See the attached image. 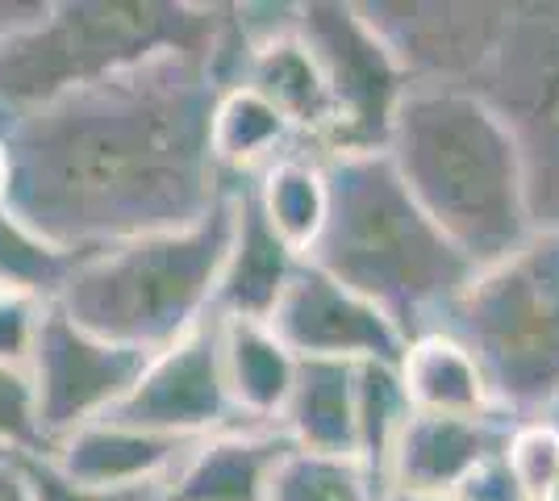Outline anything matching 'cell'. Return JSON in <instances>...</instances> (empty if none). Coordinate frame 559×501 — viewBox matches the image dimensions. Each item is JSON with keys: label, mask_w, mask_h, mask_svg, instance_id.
<instances>
[{"label": "cell", "mask_w": 559, "mask_h": 501, "mask_svg": "<svg viewBox=\"0 0 559 501\" xmlns=\"http://www.w3.org/2000/svg\"><path fill=\"white\" fill-rule=\"evenodd\" d=\"M267 501H380L350 455L288 452L280 460Z\"/></svg>", "instance_id": "obj_24"}, {"label": "cell", "mask_w": 559, "mask_h": 501, "mask_svg": "<svg viewBox=\"0 0 559 501\" xmlns=\"http://www.w3.org/2000/svg\"><path fill=\"white\" fill-rule=\"evenodd\" d=\"M501 460L522 501H559V430L547 418L513 422Z\"/></svg>", "instance_id": "obj_25"}, {"label": "cell", "mask_w": 559, "mask_h": 501, "mask_svg": "<svg viewBox=\"0 0 559 501\" xmlns=\"http://www.w3.org/2000/svg\"><path fill=\"white\" fill-rule=\"evenodd\" d=\"M405 418L409 402L393 363H355V464L372 480L376 493H384L389 455Z\"/></svg>", "instance_id": "obj_23"}, {"label": "cell", "mask_w": 559, "mask_h": 501, "mask_svg": "<svg viewBox=\"0 0 559 501\" xmlns=\"http://www.w3.org/2000/svg\"><path fill=\"white\" fill-rule=\"evenodd\" d=\"M364 22L393 50L409 88H476L510 0H364Z\"/></svg>", "instance_id": "obj_9"}, {"label": "cell", "mask_w": 559, "mask_h": 501, "mask_svg": "<svg viewBox=\"0 0 559 501\" xmlns=\"http://www.w3.org/2000/svg\"><path fill=\"white\" fill-rule=\"evenodd\" d=\"M47 306L50 301L25 293V288L0 285V363H13V368L29 363V351H34V338H38Z\"/></svg>", "instance_id": "obj_28"}, {"label": "cell", "mask_w": 559, "mask_h": 501, "mask_svg": "<svg viewBox=\"0 0 559 501\" xmlns=\"http://www.w3.org/2000/svg\"><path fill=\"white\" fill-rule=\"evenodd\" d=\"M293 452L280 427H226L192 443L159 501H267L280 460Z\"/></svg>", "instance_id": "obj_14"}, {"label": "cell", "mask_w": 559, "mask_h": 501, "mask_svg": "<svg viewBox=\"0 0 559 501\" xmlns=\"http://www.w3.org/2000/svg\"><path fill=\"white\" fill-rule=\"evenodd\" d=\"M0 452H50L47 439H43V427H38V406H34L29 372L13 368V363H0Z\"/></svg>", "instance_id": "obj_27"}, {"label": "cell", "mask_w": 559, "mask_h": 501, "mask_svg": "<svg viewBox=\"0 0 559 501\" xmlns=\"http://www.w3.org/2000/svg\"><path fill=\"white\" fill-rule=\"evenodd\" d=\"M384 155L421 214L472 267L506 260L535 235L518 151L476 93L409 88Z\"/></svg>", "instance_id": "obj_3"}, {"label": "cell", "mask_w": 559, "mask_h": 501, "mask_svg": "<svg viewBox=\"0 0 559 501\" xmlns=\"http://www.w3.org/2000/svg\"><path fill=\"white\" fill-rule=\"evenodd\" d=\"M380 501H447V498H421V493H401V489H384Z\"/></svg>", "instance_id": "obj_33"}, {"label": "cell", "mask_w": 559, "mask_h": 501, "mask_svg": "<svg viewBox=\"0 0 559 501\" xmlns=\"http://www.w3.org/2000/svg\"><path fill=\"white\" fill-rule=\"evenodd\" d=\"M213 326H217V359L234 418L242 427H276L297 377V356L267 331V322L213 318Z\"/></svg>", "instance_id": "obj_17"}, {"label": "cell", "mask_w": 559, "mask_h": 501, "mask_svg": "<svg viewBox=\"0 0 559 501\" xmlns=\"http://www.w3.org/2000/svg\"><path fill=\"white\" fill-rule=\"evenodd\" d=\"M222 88L205 59L171 50L0 118L4 214L71 260L201 222L238 184L210 151Z\"/></svg>", "instance_id": "obj_1"}, {"label": "cell", "mask_w": 559, "mask_h": 501, "mask_svg": "<svg viewBox=\"0 0 559 501\" xmlns=\"http://www.w3.org/2000/svg\"><path fill=\"white\" fill-rule=\"evenodd\" d=\"M396 381L414 414L447 418H497L489 384L460 338L447 331L414 334L396 359ZM506 418V414H501Z\"/></svg>", "instance_id": "obj_18"}, {"label": "cell", "mask_w": 559, "mask_h": 501, "mask_svg": "<svg viewBox=\"0 0 559 501\" xmlns=\"http://www.w3.org/2000/svg\"><path fill=\"white\" fill-rule=\"evenodd\" d=\"M251 192H255L259 214L267 217V226L284 239V247L305 260L313 251L318 235H322V226H326V171H322V159L309 146H297L272 167H263L251 180Z\"/></svg>", "instance_id": "obj_22"}, {"label": "cell", "mask_w": 559, "mask_h": 501, "mask_svg": "<svg viewBox=\"0 0 559 501\" xmlns=\"http://www.w3.org/2000/svg\"><path fill=\"white\" fill-rule=\"evenodd\" d=\"M47 13V0H0V43L22 34Z\"/></svg>", "instance_id": "obj_30"}, {"label": "cell", "mask_w": 559, "mask_h": 501, "mask_svg": "<svg viewBox=\"0 0 559 501\" xmlns=\"http://www.w3.org/2000/svg\"><path fill=\"white\" fill-rule=\"evenodd\" d=\"M447 501H522V493H518L510 468H506V460L497 452V455H489L485 464H476V468L455 485V493Z\"/></svg>", "instance_id": "obj_29"}, {"label": "cell", "mask_w": 559, "mask_h": 501, "mask_svg": "<svg viewBox=\"0 0 559 501\" xmlns=\"http://www.w3.org/2000/svg\"><path fill=\"white\" fill-rule=\"evenodd\" d=\"M472 93L518 151L535 230L559 235V0H510L501 43Z\"/></svg>", "instance_id": "obj_7"}, {"label": "cell", "mask_w": 559, "mask_h": 501, "mask_svg": "<svg viewBox=\"0 0 559 501\" xmlns=\"http://www.w3.org/2000/svg\"><path fill=\"white\" fill-rule=\"evenodd\" d=\"M238 84H247L255 96H263L280 118L293 126V134L301 139V146H309V151L322 146L330 130V96L313 55L297 38V29L284 34V38H272V43H263L255 50H247Z\"/></svg>", "instance_id": "obj_20"}, {"label": "cell", "mask_w": 559, "mask_h": 501, "mask_svg": "<svg viewBox=\"0 0 559 501\" xmlns=\"http://www.w3.org/2000/svg\"><path fill=\"white\" fill-rule=\"evenodd\" d=\"M267 331L297 359H334V363H393L405 351L396 331L372 301L355 297L334 276L309 260L297 263L293 281L280 297Z\"/></svg>", "instance_id": "obj_12"}, {"label": "cell", "mask_w": 559, "mask_h": 501, "mask_svg": "<svg viewBox=\"0 0 559 501\" xmlns=\"http://www.w3.org/2000/svg\"><path fill=\"white\" fill-rule=\"evenodd\" d=\"M197 55L238 84L247 47L230 4L205 0H47L38 22L0 43V118L126 72L155 55Z\"/></svg>", "instance_id": "obj_4"}, {"label": "cell", "mask_w": 559, "mask_h": 501, "mask_svg": "<svg viewBox=\"0 0 559 501\" xmlns=\"http://www.w3.org/2000/svg\"><path fill=\"white\" fill-rule=\"evenodd\" d=\"M510 418H447V414H414L401 422V434L389 455L384 489L421 493V498H451L455 485L501 452Z\"/></svg>", "instance_id": "obj_13"}, {"label": "cell", "mask_w": 559, "mask_h": 501, "mask_svg": "<svg viewBox=\"0 0 559 501\" xmlns=\"http://www.w3.org/2000/svg\"><path fill=\"white\" fill-rule=\"evenodd\" d=\"M439 331L476 359L497 414L543 418L559 402V235L535 230L506 260L476 267Z\"/></svg>", "instance_id": "obj_6"}, {"label": "cell", "mask_w": 559, "mask_h": 501, "mask_svg": "<svg viewBox=\"0 0 559 501\" xmlns=\"http://www.w3.org/2000/svg\"><path fill=\"white\" fill-rule=\"evenodd\" d=\"M0 501H34L25 489L17 452H0Z\"/></svg>", "instance_id": "obj_31"}, {"label": "cell", "mask_w": 559, "mask_h": 501, "mask_svg": "<svg viewBox=\"0 0 559 501\" xmlns=\"http://www.w3.org/2000/svg\"><path fill=\"white\" fill-rule=\"evenodd\" d=\"M4 201H9V151L0 139V214H4Z\"/></svg>", "instance_id": "obj_32"}, {"label": "cell", "mask_w": 559, "mask_h": 501, "mask_svg": "<svg viewBox=\"0 0 559 501\" xmlns=\"http://www.w3.org/2000/svg\"><path fill=\"white\" fill-rule=\"evenodd\" d=\"M234 189L192 226L142 235L75 260L50 306L96 338L146 356L171 347L210 322L213 288L234 230Z\"/></svg>", "instance_id": "obj_5"}, {"label": "cell", "mask_w": 559, "mask_h": 501, "mask_svg": "<svg viewBox=\"0 0 559 501\" xmlns=\"http://www.w3.org/2000/svg\"><path fill=\"white\" fill-rule=\"evenodd\" d=\"M142 363L146 351L96 338L93 331L75 326L63 310L47 306L25 363L47 448L96 418H109L121 406V397L134 389Z\"/></svg>", "instance_id": "obj_10"}, {"label": "cell", "mask_w": 559, "mask_h": 501, "mask_svg": "<svg viewBox=\"0 0 559 501\" xmlns=\"http://www.w3.org/2000/svg\"><path fill=\"white\" fill-rule=\"evenodd\" d=\"M22 460L25 489L34 501H159L155 485H134V489H109V485H84L68 477L47 452L17 455Z\"/></svg>", "instance_id": "obj_26"}, {"label": "cell", "mask_w": 559, "mask_h": 501, "mask_svg": "<svg viewBox=\"0 0 559 501\" xmlns=\"http://www.w3.org/2000/svg\"><path fill=\"white\" fill-rule=\"evenodd\" d=\"M192 452V439H171L155 430L130 427L117 418H96L88 427L71 430L50 448V460L84 485H109V489H134V485H155L180 468V460Z\"/></svg>", "instance_id": "obj_16"}, {"label": "cell", "mask_w": 559, "mask_h": 501, "mask_svg": "<svg viewBox=\"0 0 559 501\" xmlns=\"http://www.w3.org/2000/svg\"><path fill=\"white\" fill-rule=\"evenodd\" d=\"M297 38L313 55L330 96V130L313 155L384 151L396 105L409 93L393 50L364 22L355 0L297 4Z\"/></svg>", "instance_id": "obj_8"}, {"label": "cell", "mask_w": 559, "mask_h": 501, "mask_svg": "<svg viewBox=\"0 0 559 501\" xmlns=\"http://www.w3.org/2000/svg\"><path fill=\"white\" fill-rule=\"evenodd\" d=\"M276 427L293 452L355 460V363L297 359V377Z\"/></svg>", "instance_id": "obj_19"}, {"label": "cell", "mask_w": 559, "mask_h": 501, "mask_svg": "<svg viewBox=\"0 0 559 501\" xmlns=\"http://www.w3.org/2000/svg\"><path fill=\"white\" fill-rule=\"evenodd\" d=\"M543 418H547V422H551V427L559 430V402H556V406H551V409H547V414H543Z\"/></svg>", "instance_id": "obj_34"}, {"label": "cell", "mask_w": 559, "mask_h": 501, "mask_svg": "<svg viewBox=\"0 0 559 501\" xmlns=\"http://www.w3.org/2000/svg\"><path fill=\"white\" fill-rule=\"evenodd\" d=\"M297 146L301 139L293 134V126L247 84H230L217 93L210 118V151L226 180H255L263 167H272Z\"/></svg>", "instance_id": "obj_21"}, {"label": "cell", "mask_w": 559, "mask_h": 501, "mask_svg": "<svg viewBox=\"0 0 559 501\" xmlns=\"http://www.w3.org/2000/svg\"><path fill=\"white\" fill-rule=\"evenodd\" d=\"M326 171V226L305 260L405 334L439 331L476 267L405 192L384 151L318 155Z\"/></svg>", "instance_id": "obj_2"}, {"label": "cell", "mask_w": 559, "mask_h": 501, "mask_svg": "<svg viewBox=\"0 0 559 501\" xmlns=\"http://www.w3.org/2000/svg\"><path fill=\"white\" fill-rule=\"evenodd\" d=\"M301 255H293L284 239L259 214L251 180L234 189V230L226 260L217 272L210 318H234V322H267L276 313L284 288L293 281Z\"/></svg>", "instance_id": "obj_15"}, {"label": "cell", "mask_w": 559, "mask_h": 501, "mask_svg": "<svg viewBox=\"0 0 559 501\" xmlns=\"http://www.w3.org/2000/svg\"><path fill=\"white\" fill-rule=\"evenodd\" d=\"M109 418L192 443L226 427H242L226 397L213 318L164 351H151L134 389L121 397V406Z\"/></svg>", "instance_id": "obj_11"}]
</instances>
